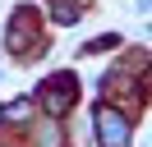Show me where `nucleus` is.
Instances as JSON below:
<instances>
[{
    "label": "nucleus",
    "mask_w": 152,
    "mask_h": 147,
    "mask_svg": "<svg viewBox=\"0 0 152 147\" xmlns=\"http://www.w3.org/2000/svg\"><path fill=\"white\" fill-rule=\"evenodd\" d=\"M97 138H102V147H129V124L120 110H111V106L97 110Z\"/></svg>",
    "instance_id": "nucleus-1"
},
{
    "label": "nucleus",
    "mask_w": 152,
    "mask_h": 147,
    "mask_svg": "<svg viewBox=\"0 0 152 147\" xmlns=\"http://www.w3.org/2000/svg\"><path fill=\"white\" fill-rule=\"evenodd\" d=\"M69 101H74V78H56V87L46 92V110L60 115V110H69Z\"/></svg>",
    "instance_id": "nucleus-2"
},
{
    "label": "nucleus",
    "mask_w": 152,
    "mask_h": 147,
    "mask_svg": "<svg viewBox=\"0 0 152 147\" xmlns=\"http://www.w3.org/2000/svg\"><path fill=\"white\" fill-rule=\"evenodd\" d=\"M32 110V101H14V106H5V119H23Z\"/></svg>",
    "instance_id": "nucleus-3"
}]
</instances>
